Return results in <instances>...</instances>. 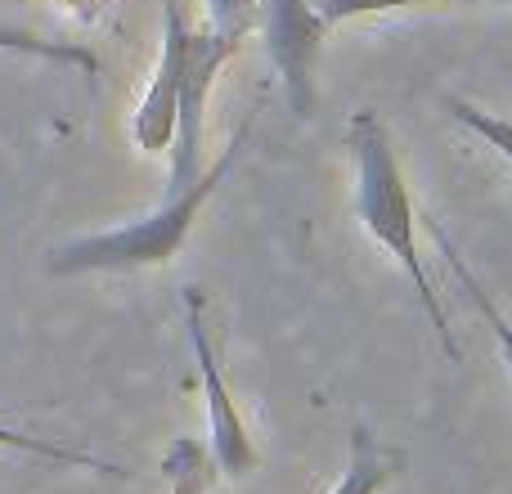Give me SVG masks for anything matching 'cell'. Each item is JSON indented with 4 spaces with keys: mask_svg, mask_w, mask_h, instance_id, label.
I'll return each mask as SVG.
<instances>
[{
    "mask_svg": "<svg viewBox=\"0 0 512 494\" xmlns=\"http://www.w3.org/2000/svg\"><path fill=\"white\" fill-rule=\"evenodd\" d=\"M252 23H261L265 59L279 72L292 113L310 117L315 113V68H319L328 23L319 18V9L310 0H256Z\"/></svg>",
    "mask_w": 512,
    "mask_h": 494,
    "instance_id": "277c9868",
    "label": "cell"
},
{
    "mask_svg": "<svg viewBox=\"0 0 512 494\" xmlns=\"http://www.w3.org/2000/svg\"><path fill=\"white\" fill-rule=\"evenodd\" d=\"M162 477H167L171 494H207V481H212V472H207V450L198 441H189V436L171 441L167 459H162Z\"/></svg>",
    "mask_w": 512,
    "mask_h": 494,
    "instance_id": "30bf717a",
    "label": "cell"
},
{
    "mask_svg": "<svg viewBox=\"0 0 512 494\" xmlns=\"http://www.w3.org/2000/svg\"><path fill=\"white\" fill-rule=\"evenodd\" d=\"M450 117L454 122H463L472 135H481V140L490 144V149L499 153V158L512 162V122L499 113H486V108L468 104V99H450Z\"/></svg>",
    "mask_w": 512,
    "mask_h": 494,
    "instance_id": "8fae6325",
    "label": "cell"
},
{
    "mask_svg": "<svg viewBox=\"0 0 512 494\" xmlns=\"http://www.w3.org/2000/svg\"><path fill=\"white\" fill-rule=\"evenodd\" d=\"M248 135H252V117L234 131V140L221 149V158L207 162V167L198 171V180L171 189L167 203H162L158 212H149L144 221L59 243L50 252V274H131V270H149V265L171 261V256L185 247L198 212L207 207V198L221 189V180L230 176V167L239 162Z\"/></svg>",
    "mask_w": 512,
    "mask_h": 494,
    "instance_id": "7a4b0ae2",
    "label": "cell"
},
{
    "mask_svg": "<svg viewBox=\"0 0 512 494\" xmlns=\"http://www.w3.org/2000/svg\"><path fill=\"white\" fill-rule=\"evenodd\" d=\"M185 328H189V346H194L198 373H203L207 423H212V459L225 477H248V472H256V463H261V450H256V441L248 436V423H243L239 405H234V391L225 387L221 351H216V342H212V328H207L198 288L185 292Z\"/></svg>",
    "mask_w": 512,
    "mask_h": 494,
    "instance_id": "5b68a950",
    "label": "cell"
},
{
    "mask_svg": "<svg viewBox=\"0 0 512 494\" xmlns=\"http://www.w3.org/2000/svg\"><path fill=\"white\" fill-rule=\"evenodd\" d=\"M432 234H436V247H441L445 265H450V274H454V279H459L463 297H468L472 306H477V315L486 319V328H490V333H495L499 351H504V364H508V373H512V324L504 319V310H499V306H495V297H490V292L481 288V279H477V274H472L468 265H463V256L454 252V243L445 239V230H441V225H432Z\"/></svg>",
    "mask_w": 512,
    "mask_h": 494,
    "instance_id": "ba28073f",
    "label": "cell"
},
{
    "mask_svg": "<svg viewBox=\"0 0 512 494\" xmlns=\"http://www.w3.org/2000/svg\"><path fill=\"white\" fill-rule=\"evenodd\" d=\"M0 54H27V59H50V63H72V68L99 72V59L86 50V45H72V41H50L41 32H27V27L14 23H0Z\"/></svg>",
    "mask_w": 512,
    "mask_h": 494,
    "instance_id": "9c48e42d",
    "label": "cell"
},
{
    "mask_svg": "<svg viewBox=\"0 0 512 494\" xmlns=\"http://www.w3.org/2000/svg\"><path fill=\"white\" fill-rule=\"evenodd\" d=\"M346 149H351V162H355V216L369 230V239H378L400 261V270L414 279L418 306L432 319L436 337H441V351L459 355V346L450 337V319H445V306H441V292H436L432 274H427L423 256H418V234H414L418 221H414V194H409L405 167H400L396 144H391L387 126H382V117L373 108H360L351 117Z\"/></svg>",
    "mask_w": 512,
    "mask_h": 494,
    "instance_id": "6da1fadb",
    "label": "cell"
},
{
    "mask_svg": "<svg viewBox=\"0 0 512 494\" xmlns=\"http://www.w3.org/2000/svg\"><path fill=\"white\" fill-rule=\"evenodd\" d=\"M0 445H14V450H27V454H45V459H59V463H81V468H95V472H108V477H126L122 468L113 463L95 459V454H81V450H63V445H45V441H32V436H14L0 427Z\"/></svg>",
    "mask_w": 512,
    "mask_h": 494,
    "instance_id": "4fadbf2b",
    "label": "cell"
},
{
    "mask_svg": "<svg viewBox=\"0 0 512 494\" xmlns=\"http://www.w3.org/2000/svg\"><path fill=\"white\" fill-rule=\"evenodd\" d=\"M207 14H212V23H207V27H225V32H252L256 0H207Z\"/></svg>",
    "mask_w": 512,
    "mask_h": 494,
    "instance_id": "5bb4252c",
    "label": "cell"
},
{
    "mask_svg": "<svg viewBox=\"0 0 512 494\" xmlns=\"http://www.w3.org/2000/svg\"><path fill=\"white\" fill-rule=\"evenodd\" d=\"M319 9L328 27L351 23V18H373V14H391V9H409V5H472V0H310Z\"/></svg>",
    "mask_w": 512,
    "mask_h": 494,
    "instance_id": "7c38bea8",
    "label": "cell"
},
{
    "mask_svg": "<svg viewBox=\"0 0 512 494\" xmlns=\"http://www.w3.org/2000/svg\"><path fill=\"white\" fill-rule=\"evenodd\" d=\"M248 32L225 27H189L185 63H180V95H176V131H171V189L198 180L203 162V131H207V99L221 77V68L243 50Z\"/></svg>",
    "mask_w": 512,
    "mask_h": 494,
    "instance_id": "3957f363",
    "label": "cell"
},
{
    "mask_svg": "<svg viewBox=\"0 0 512 494\" xmlns=\"http://www.w3.org/2000/svg\"><path fill=\"white\" fill-rule=\"evenodd\" d=\"M400 472V454H391L378 436H369L364 427L351 432V459L346 472L328 494H382L391 486V477Z\"/></svg>",
    "mask_w": 512,
    "mask_h": 494,
    "instance_id": "52a82bcc",
    "label": "cell"
},
{
    "mask_svg": "<svg viewBox=\"0 0 512 494\" xmlns=\"http://www.w3.org/2000/svg\"><path fill=\"white\" fill-rule=\"evenodd\" d=\"M162 54L158 68H153V81L144 86L140 108H135L131 135L144 153H167L171 149V131H176V95H180V63H185V5L180 0H162Z\"/></svg>",
    "mask_w": 512,
    "mask_h": 494,
    "instance_id": "8992f818",
    "label": "cell"
}]
</instances>
